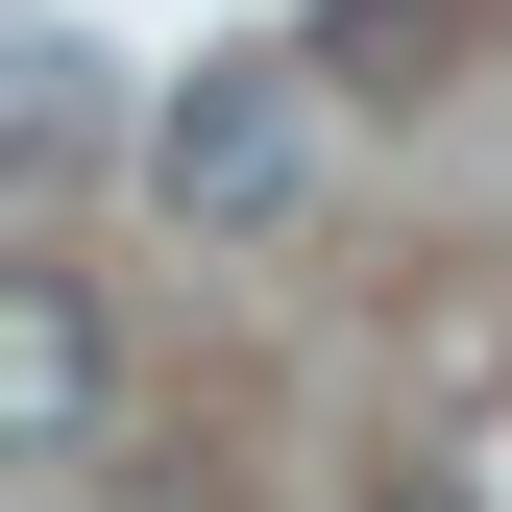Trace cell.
<instances>
[{
	"label": "cell",
	"instance_id": "obj_1",
	"mask_svg": "<svg viewBox=\"0 0 512 512\" xmlns=\"http://www.w3.org/2000/svg\"><path fill=\"white\" fill-rule=\"evenodd\" d=\"M147 196L196 220V244H244V220H293V74H196L147 122Z\"/></svg>",
	"mask_w": 512,
	"mask_h": 512
},
{
	"label": "cell",
	"instance_id": "obj_2",
	"mask_svg": "<svg viewBox=\"0 0 512 512\" xmlns=\"http://www.w3.org/2000/svg\"><path fill=\"white\" fill-rule=\"evenodd\" d=\"M98 391H122V366H98V293H74V269H25V293H0V439H25V464H74Z\"/></svg>",
	"mask_w": 512,
	"mask_h": 512
},
{
	"label": "cell",
	"instance_id": "obj_3",
	"mask_svg": "<svg viewBox=\"0 0 512 512\" xmlns=\"http://www.w3.org/2000/svg\"><path fill=\"white\" fill-rule=\"evenodd\" d=\"M391 512H464V488H391Z\"/></svg>",
	"mask_w": 512,
	"mask_h": 512
}]
</instances>
